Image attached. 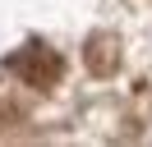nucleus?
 <instances>
[{"label": "nucleus", "mask_w": 152, "mask_h": 147, "mask_svg": "<svg viewBox=\"0 0 152 147\" xmlns=\"http://www.w3.org/2000/svg\"><path fill=\"white\" fill-rule=\"evenodd\" d=\"M10 69L19 74L28 87H51V83L60 78V55L56 51H46V46H23V51H14L10 55Z\"/></svg>", "instance_id": "f257e3e1"}, {"label": "nucleus", "mask_w": 152, "mask_h": 147, "mask_svg": "<svg viewBox=\"0 0 152 147\" xmlns=\"http://www.w3.org/2000/svg\"><path fill=\"white\" fill-rule=\"evenodd\" d=\"M88 64H92L97 74H111L115 69V41L111 37H92V41H88Z\"/></svg>", "instance_id": "f03ea898"}]
</instances>
